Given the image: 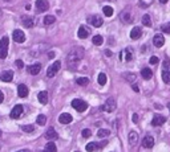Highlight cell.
Returning a JSON list of instances; mask_svg holds the SVG:
<instances>
[{"label": "cell", "instance_id": "cell-48", "mask_svg": "<svg viewBox=\"0 0 170 152\" xmlns=\"http://www.w3.org/2000/svg\"><path fill=\"white\" fill-rule=\"evenodd\" d=\"M48 56H49L50 58H53L54 57V53H53V52H49V53H48Z\"/></svg>", "mask_w": 170, "mask_h": 152}, {"label": "cell", "instance_id": "cell-49", "mask_svg": "<svg viewBox=\"0 0 170 152\" xmlns=\"http://www.w3.org/2000/svg\"><path fill=\"white\" fill-rule=\"evenodd\" d=\"M105 54H106V56H112V52H110V50H106V52H105Z\"/></svg>", "mask_w": 170, "mask_h": 152}, {"label": "cell", "instance_id": "cell-4", "mask_svg": "<svg viewBox=\"0 0 170 152\" xmlns=\"http://www.w3.org/2000/svg\"><path fill=\"white\" fill-rule=\"evenodd\" d=\"M60 68H61V62H60V61H54L53 64L48 68V70H46V77H48V78L54 77L56 76V73L60 70Z\"/></svg>", "mask_w": 170, "mask_h": 152}, {"label": "cell", "instance_id": "cell-31", "mask_svg": "<svg viewBox=\"0 0 170 152\" xmlns=\"http://www.w3.org/2000/svg\"><path fill=\"white\" fill-rule=\"evenodd\" d=\"M21 130L24 132H33L35 131V126L33 124H23L21 126Z\"/></svg>", "mask_w": 170, "mask_h": 152}, {"label": "cell", "instance_id": "cell-39", "mask_svg": "<svg viewBox=\"0 0 170 152\" xmlns=\"http://www.w3.org/2000/svg\"><path fill=\"white\" fill-rule=\"evenodd\" d=\"M161 30H162V32H165V33H169L170 34V23L163 24L162 27H161Z\"/></svg>", "mask_w": 170, "mask_h": 152}, {"label": "cell", "instance_id": "cell-12", "mask_svg": "<svg viewBox=\"0 0 170 152\" xmlns=\"http://www.w3.org/2000/svg\"><path fill=\"white\" fill-rule=\"evenodd\" d=\"M28 73L29 74H32V76H37L40 73V70H41V64H33V65H29L27 68Z\"/></svg>", "mask_w": 170, "mask_h": 152}, {"label": "cell", "instance_id": "cell-29", "mask_svg": "<svg viewBox=\"0 0 170 152\" xmlns=\"http://www.w3.org/2000/svg\"><path fill=\"white\" fill-rule=\"evenodd\" d=\"M121 19L124 20L125 23H130L131 20H133V16L129 12H124V13H121Z\"/></svg>", "mask_w": 170, "mask_h": 152}, {"label": "cell", "instance_id": "cell-50", "mask_svg": "<svg viewBox=\"0 0 170 152\" xmlns=\"http://www.w3.org/2000/svg\"><path fill=\"white\" fill-rule=\"evenodd\" d=\"M167 1H169V0H159V3H161V4H166Z\"/></svg>", "mask_w": 170, "mask_h": 152}, {"label": "cell", "instance_id": "cell-44", "mask_svg": "<svg viewBox=\"0 0 170 152\" xmlns=\"http://www.w3.org/2000/svg\"><path fill=\"white\" fill-rule=\"evenodd\" d=\"M131 120H133V123H138V115L133 114V116H131Z\"/></svg>", "mask_w": 170, "mask_h": 152}, {"label": "cell", "instance_id": "cell-6", "mask_svg": "<svg viewBox=\"0 0 170 152\" xmlns=\"http://www.w3.org/2000/svg\"><path fill=\"white\" fill-rule=\"evenodd\" d=\"M21 23H23L24 27L27 28H33L36 24V19L33 16H23L21 17Z\"/></svg>", "mask_w": 170, "mask_h": 152}, {"label": "cell", "instance_id": "cell-23", "mask_svg": "<svg viewBox=\"0 0 170 152\" xmlns=\"http://www.w3.org/2000/svg\"><path fill=\"white\" fill-rule=\"evenodd\" d=\"M141 76L143 77V80H150L151 77H153V72H151V69L149 68H143L141 70Z\"/></svg>", "mask_w": 170, "mask_h": 152}, {"label": "cell", "instance_id": "cell-15", "mask_svg": "<svg viewBox=\"0 0 170 152\" xmlns=\"http://www.w3.org/2000/svg\"><path fill=\"white\" fill-rule=\"evenodd\" d=\"M142 145L145 148H151L154 145V138L150 136V135H146V136L142 139Z\"/></svg>", "mask_w": 170, "mask_h": 152}, {"label": "cell", "instance_id": "cell-36", "mask_svg": "<svg viewBox=\"0 0 170 152\" xmlns=\"http://www.w3.org/2000/svg\"><path fill=\"white\" fill-rule=\"evenodd\" d=\"M36 122H37V124H40V126H44L46 123V116L45 115H39L37 118H36Z\"/></svg>", "mask_w": 170, "mask_h": 152}, {"label": "cell", "instance_id": "cell-53", "mask_svg": "<svg viewBox=\"0 0 170 152\" xmlns=\"http://www.w3.org/2000/svg\"><path fill=\"white\" fill-rule=\"evenodd\" d=\"M167 107H169V110H170V103H169V105H167Z\"/></svg>", "mask_w": 170, "mask_h": 152}, {"label": "cell", "instance_id": "cell-33", "mask_svg": "<svg viewBox=\"0 0 170 152\" xmlns=\"http://www.w3.org/2000/svg\"><path fill=\"white\" fill-rule=\"evenodd\" d=\"M54 21H56V17H54V16H50V15H48V16H45V17H44V24H45V25H49V24H53Z\"/></svg>", "mask_w": 170, "mask_h": 152}, {"label": "cell", "instance_id": "cell-37", "mask_svg": "<svg viewBox=\"0 0 170 152\" xmlns=\"http://www.w3.org/2000/svg\"><path fill=\"white\" fill-rule=\"evenodd\" d=\"M125 60L127 61V62H129V61H131V58H133V53H131V49L130 48H126V49H125Z\"/></svg>", "mask_w": 170, "mask_h": 152}, {"label": "cell", "instance_id": "cell-7", "mask_svg": "<svg viewBox=\"0 0 170 152\" xmlns=\"http://www.w3.org/2000/svg\"><path fill=\"white\" fill-rule=\"evenodd\" d=\"M88 21L92 24L93 27H96V28H100L101 25L104 24V20H102V17H101V16H98V15L90 16V17L88 19Z\"/></svg>", "mask_w": 170, "mask_h": 152}, {"label": "cell", "instance_id": "cell-9", "mask_svg": "<svg viewBox=\"0 0 170 152\" xmlns=\"http://www.w3.org/2000/svg\"><path fill=\"white\" fill-rule=\"evenodd\" d=\"M36 11L37 12H45L49 8V3L46 0H36Z\"/></svg>", "mask_w": 170, "mask_h": 152}, {"label": "cell", "instance_id": "cell-41", "mask_svg": "<svg viewBox=\"0 0 170 152\" xmlns=\"http://www.w3.org/2000/svg\"><path fill=\"white\" fill-rule=\"evenodd\" d=\"M149 62H150L151 65H157L158 64V57H157V56H151L150 60H149Z\"/></svg>", "mask_w": 170, "mask_h": 152}, {"label": "cell", "instance_id": "cell-26", "mask_svg": "<svg viewBox=\"0 0 170 152\" xmlns=\"http://www.w3.org/2000/svg\"><path fill=\"white\" fill-rule=\"evenodd\" d=\"M109 135H110V131H109V130H105V128L98 130V132H97V136L98 138H108Z\"/></svg>", "mask_w": 170, "mask_h": 152}, {"label": "cell", "instance_id": "cell-47", "mask_svg": "<svg viewBox=\"0 0 170 152\" xmlns=\"http://www.w3.org/2000/svg\"><path fill=\"white\" fill-rule=\"evenodd\" d=\"M139 7H141V8H146L147 7V5H146V4H145V3H142V1H139Z\"/></svg>", "mask_w": 170, "mask_h": 152}, {"label": "cell", "instance_id": "cell-22", "mask_svg": "<svg viewBox=\"0 0 170 152\" xmlns=\"http://www.w3.org/2000/svg\"><path fill=\"white\" fill-rule=\"evenodd\" d=\"M137 141H138V134L135 131H130V134H129V143H130V145H135Z\"/></svg>", "mask_w": 170, "mask_h": 152}, {"label": "cell", "instance_id": "cell-52", "mask_svg": "<svg viewBox=\"0 0 170 152\" xmlns=\"http://www.w3.org/2000/svg\"><path fill=\"white\" fill-rule=\"evenodd\" d=\"M1 15H3V11H1V9H0V17H1Z\"/></svg>", "mask_w": 170, "mask_h": 152}, {"label": "cell", "instance_id": "cell-5", "mask_svg": "<svg viewBox=\"0 0 170 152\" xmlns=\"http://www.w3.org/2000/svg\"><path fill=\"white\" fill-rule=\"evenodd\" d=\"M116 107H117V103L116 101L113 98H108L106 101H105V103L101 106V110H104V111H108V113H112V111L116 110Z\"/></svg>", "mask_w": 170, "mask_h": 152}, {"label": "cell", "instance_id": "cell-42", "mask_svg": "<svg viewBox=\"0 0 170 152\" xmlns=\"http://www.w3.org/2000/svg\"><path fill=\"white\" fill-rule=\"evenodd\" d=\"M15 64H16V66H17L19 69H23V68H24V62H23L21 60H16Z\"/></svg>", "mask_w": 170, "mask_h": 152}, {"label": "cell", "instance_id": "cell-28", "mask_svg": "<svg viewBox=\"0 0 170 152\" xmlns=\"http://www.w3.org/2000/svg\"><path fill=\"white\" fill-rule=\"evenodd\" d=\"M76 82H77V85H80V86H86V85L89 84V78H86V77H80V78L76 80Z\"/></svg>", "mask_w": 170, "mask_h": 152}, {"label": "cell", "instance_id": "cell-16", "mask_svg": "<svg viewBox=\"0 0 170 152\" xmlns=\"http://www.w3.org/2000/svg\"><path fill=\"white\" fill-rule=\"evenodd\" d=\"M57 132L54 131L53 127H49V128L45 131V139H48V140H54V139H57Z\"/></svg>", "mask_w": 170, "mask_h": 152}, {"label": "cell", "instance_id": "cell-13", "mask_svg": "<svg viewBox=\"0 0 170 152\" xmlns=\"http://www.w3.org/2000/svg\"><path fill=\"white\" fill-rule=\"evenodd\" d=\"M0 80L3 81V82H11L13 80V72L11 70H5L0 74Z\"/></svg>", "mask_w": 170, "mask_h": 152}, {"label": "cell", "instance_id": "cell-10", "mask_svg": "<svg viewBox=\"0 0 170 152\" xmlns=\"http://www.w3.org/2000/svg\"><path fill=\"white\" fill-rule=\"evenodd\" d=\"M23 106L21 105H16L13 109H12V111H11V114H9V116H11L12 119H17V118H20V115L23 114Z\"/></svg>", "mask_w": 170, "mask_h": 152}, {"label": "cell", "instance_id": "cell-46", "mask_svg": "<svg viewBox=\"0 0 170 152\" xmlns=\"http://www.w3.org/2000/svg\"><path fill=\"white\" fill-rule=\"evenodd\" d=\"M3 101H4V94H3V91L0 90V103L3 102Z\"/></svg>", "mask_w": 170, "mask_h": 152}, {"label": "cell", "instance_id": "cell-8", "mask_svg": "<svg viewBox=\"0 0 170 152\" xmlns=\"http://www.w3.org/2000/svg\"><path fill=\"white\" fill-rule=\"evenodd\" d=\"M12 36H13V40H15V42L23 44V42L25 41V34H24L23 30L15 29V30H13V33H12Z\"/></svg>", "mask_w": 170, "mask_h": 152}, {"label": "cell", "instance_id": "cell-14", "mask_svg": "<svg viewBox=\"0 0 170 152\" xmlns=\"http://www.w3.org/2000/svg\"><path fill=\"white\" fill-rule=\"evenodd\" d=\"M72 120H73V118H72V115L68 114V113H62V114L58 116V122H60L61 124H68V123H70Z\"/></svg>", "mask_w": 170, "mask_h": 152}, {"label": "cell", "instance_id": "cell-21", "mask_svg": "<svg viewBox=\"0 0 170 152\" xmlns=\"http://www.w3.org/2000/svg\"><path fill=\"white\" fill-rule=\"evenodd\" d=\"M37 98L41 105H46L48 103V91H40L37 94Z\"/></svg>", "mask_w": 170, "mask_h": 152}, {"label": "cell", "instance_id": "cell-27", "mask_svg": "<svg viewBox=\"0 0 170 152\" xmlns=\"http://www.w3.org/2000/svg\"><path fill=\"white\" fill-rule=\"evenodd\" d=\"M92 42L94 45H101V44L104 42V38H102V36H100V34H96V36L92 38Z\"/></svg>", "mask_w": 170, "mask_h": 152}, {"label": "cell", "instance_id": "cell-40", "mask_svg": "<svg viewBox=\"0 0 170 152\" xmlns=\"http://www.w3.org/2000/svg\"><path fill=\"white\" fill-rule=\"evenodd\" d=\"M90 134L92 132H90V130L89 128H84L82 130V132H81V135H82V138H89L90 136Z\"/></svg>", "mask_w": 170, "mask_h": 152}, {"label": "cell", "instance_id": "cell-20", "mask_svg": "<svg viewBox=\"0 0 170 152\" xmlns=\"http://www.w3.org/2000/svg\"><path fill=\"white\" fill-rule=\"evenodd\" d=\"M77 36L80 38H86L89 36V29L85 25H81V27L78 28V30H77Z\"/></svg>", "mask_w": 170, "mask_h": 152}, {"label": "cell", "instance_id": "cell-1", "mask_svg": "<svg viewBox=\"0 0 170 152\" xmlns=\"http://www.w3.org/2000/svg\"><path fill=\"white\" fill-rule=\"evenodd\" d=\"M84 58V48L81 46H76L73 49H70V52L66 56V65L69 69H76L78 62Z\"/></svg>", "mask_w": 170, "mask_h": 152}, {"label": "cell", "instance_id": "cell-35", "mask_svg": "<svg viewBox=\"0 0 170 152\" xmlns=\"http://www.w3.org/2000/svg\"><path fill=\"white\" fill-rule=\"evenodd\" d=\"M100 148V145L96 144V143H89V144H86V147H85V149L86 151H96V149Z\"/></svg>", "mask_w": 170, "mask_h": 152}, {"label": "cell", "instance_id": "cell-2", "mask_svg": "<svg viewBox=\"0 0 170 152\" xmlns=\"http://www.w3.org/2000/svg\"><path fill=\"white\" fill-rule=\"evenodd\" d=\"M8 44H9V40L8 37H1L0 40V58L4 60V58L8 56Z\"/></svg>", "mask_w": 170, "mask_h": 152}, {"label": "cell", "instance_id": "cell-3", "mask_svg": "<svg viewBox=\"0 0 170 152\" xmlns=\"http://www.w3.org/2000/svg\"><path fill=\"white\" fill-rule=\"evenodd\" d=\"M72 107H73L74 110H77L78 113H82L88 109V103L82 101V99H73L72 101Z\"/></svg>", "mask_w": 170, "mask_h": 152}, {"label": "cell", "instance_id": "cell-32", "mask_svg": "<svg viewBox=\"0 0 170 152\" xmlns=\"http://www.w3.org/2000/svg\"><path fill=\"white\" fill-rule=\"evenodd\" d=\"M142 24H143V27H151L150 16H149V15H143V17H142Z\"/></svg>", "mask_w": 170, "mask_h": 152}, {"label": "cell", "instance_id": "cell-43", "mask_svg": "<svg viewBox=\"0 0 170 152\" xmlns=\"http://www.w3.org/2000/svg\"><path fill=\"white\" fill-rule=\"evenodd\" d=\"M162 68H163V69H169V68H170V60H165V61H163Z\"/></svg>", "mask_w": 170, "mask_h": 152}, {"label": "cell", "instance_id": "cell-19", "mask_svg": "<svg viewBox=\"0 0 170 152\" xmlns=\"http://www.w3.org/2000/svg\"><path fill=\"white\" fill-rule=\"evenodd\" d=\"M17 94H19L20 98H25L28 95V88L24 84H20L17 86Z\"/></svg>", "mask_w": 170, "mask_h": 152}, {"label": "cell", "instance_id": "cell-30", "mask_svg": "<svg viewBox=\"0 0 170 152\" xmlns=\"http://www.w3.org/2000/svg\"><path fill=\"white\" fill-rule=\"evenodd\" d=\"M97 82H98L101 86H104V85L106 84V76H105L104 73H100V74H98V77H97Z\"/></svg>", "mask_w": 170, "mask_h": 152}, {"label": "cell", "instance_id": "cell-45", "mask_svg": "<svg viewBox=\"0 0 170 152\" xmlns=\"http://www.w3.org/2000/svg\"><path fill=\"white\" fill-rule=\"evenodd\" d=\"M131 88H133V90L135 91V93H139V89H138V86L135 84H131Z\"/></svg>", "mask_w": 170, "mask_h": 152}, {"label": "cell", "instance_id": "cell-38", "mask_svg": "<svg viewBox=\"0 0 170 152\" xmlns=\"http://www.w3.org/2000/svg\"><path fill=\"white\" fill-rule=\"evenodd\" d=\"M45 151H50V152H56L57 148H56V144L54 143H48L45 145Z\"/></svg>", "mask_w": 170, "mask_h": 152}, {"label": "cell", "instance_id": "cell-54", "mask_svg": "<svg viewBox=\"0 0 170 152\" xmlns=\"http://www.w3.org/2000/svg\"><path fill=\"white\" fill-rule=\"evenodd\" d=\"M0 136H1V131H0Z\"/></svg>", "mask_w": 170, "mask_h": 152}, {"label": "cell", "instance_id": "cell-17", "mask_svg": "<svg viewBox=\"0 0 170 152\" xmlns=\"http://www.w3.org/2000/svg\"><path fill=\"white\" fill-rule=\"evenodd\" d=\"M165 122H166V118H165V116L157 114V115H154V116H153L151 124H153V126H162Z\"/></svg>", "mask_w": 170, "mask_h": 152}, {"label": "cell", "instance_id": "cell-24", "mask_svg": "<svg viewBox=\"0 0 170 152\" xmlns=\"http://www.w3.org/2000/svg\"><path fill=\"white\" fill-rule=\"evenodd\" d=\"M162 81L165 84L170 85V68L169 69H162Z\"/></svg>", "mask_w": 170, "mask_h": 152}, {"label": "cell", "instance_id": "cell-34", "mask_svg": "<svg viewBox=\"0 0 170 152\" xmlns=\"http://www.w3.org/2000/svg\"><path fill=\"white\" fill-rule=\"evenodd\" d=\"M102 11H104V15L108 16V17H110V16L113 15V8L109 7V5H105V7L102 8Z\"/></svg>", "mask_w": 170, "mask_h": 152}, {"label": "cell", "instance_id": "cell-25", "mask_svg": "<svg viewBox=\"0 0 170 152\" xmlns=\"http://www.w3.org/2000/svg\"><path fill=\"white\" fill-rule=\"evenodd\" d=\"M122 77H124L129 84H134V82H135V74H134V73H124Z\"/></svg>", "mask_w": 170, "mask_h": 152}, {"label": "cell", "instance_id": "cell-51", "mask_svg": "<svg viewBox=\"0 0 170 152\" xmlns=\"http://www.w3.org/2000/svg\"><path fill=\"white\" fill-rule=\"evenodd\" d=\"M25 9H27V11H29V9H31V5H29V4H27V5H25Z\"/></svg>", "mask_w": 170, "mask_h": 152}, {"label": "cell", "instance_id": "cell-11", "mask_svg": "<svg viewBox=\"0 0 170 152\" xmlns=\"http://www.w3.org/2000/svg\"><path fill=\"white\" fill-rule=\"evenodd\" d=\"M153 44H154L155 48H161V46L165 44V37L159 33L154 34V37H153Z\"/></svg>", "mask_w": 170, "mask_h": 152}, {"label": "cell", "instance_id": "cell-18", "mask_svg": "<svg viewBox=\"0 0 170 152\" xmlns=\"http://www.w3.org/2000/svg\"><path fill=\"white\" fill-rule=\"evenodd\" d=\"M141 34H142V29H141V27H134L130 32V38L131 40H138V38L141 37Z\"/></svg>", "mask_w": 170, "mask_h": 152}]
</instances>
